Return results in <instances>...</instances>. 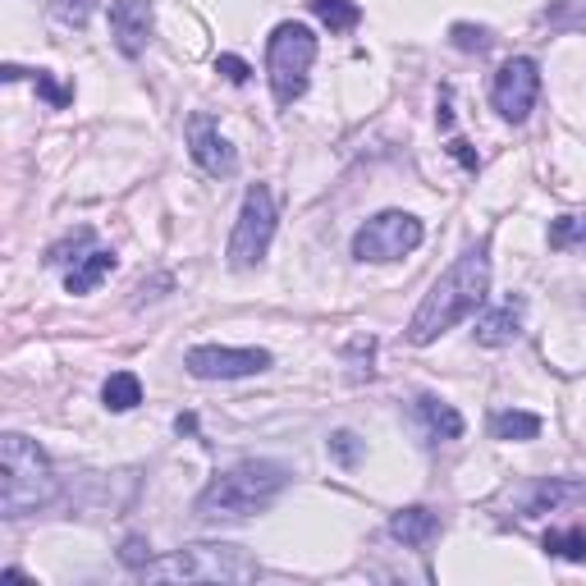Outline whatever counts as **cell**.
<instances>
[{
  "instance_id": "cell-1",
  "label": "cell",
  "mask_w": 586,
  "mask_h": 586,
  "mask_svg": "<svg viewBox=\"0 0 586 586\" xmlns=\"http://www.w3.org/2000/svg\"><path fill=\"white\" fill-rule=\"evenodd\" d=\"M490 294V253H486V243L477 247H463L458 262L440 275V280L431 285V294L422 298V307L412 312L408 321V344H431L440 340L444 330H454L458 321H467L477 307L486 302Z\"/></svg>"
},
{
  "instance_id": "cell-2",
  "label": "cell",
  "mask_w": 586,
  "mask_h": 586,
  "mask_svg": "<svg viewBox=\"0 0 586 586\" xmlns=\"http://www.w3.org/2000/svg\"><path fill=\"white\" fill-rule=\"evenodd\" d=\"M55 499V472L37 440L19 431L0 435V518H27Z\"/></svg>"
},
{
  "instance_id": "cell-3",
  "label": "cell",
  "mask_w": 586,
  "mask_h": 586,
  "mask_svg": "<svg viewBox=\"0 0 586 586\" xmlns=\"http://www.w3.org/2000/svg\"><path fill=\"white\" fill-rule=\"evenodd\" d=\"M285 486H289V472L280 463H239L230 472H220V477H211V486L198 495V518H211V522L253 518L270 509Z\"/></svg>"
},
{
  "instance_id": "cell-4",
  "label": "cell",
  "mask_w": 586,
  "mask_h": 586,
  "mask_svg": "<svg viewBox=\"0 0 586 586\" xmlns=\"http://www.w3.org/2000/svg\"><path fill=\"white\" fill-rule=\"evenodd\" d=\"M262 564L239 545H184L170 560H152L143 568L147 582H253Z\"/></svg>"
},
{
  "instance_id": "cell-5",
  "label": "cell",
  "mask_w": 586,
  "mask_h": 586,
  "mask_svg": "<svg viewBox=\"0 0 586 586\" xmlns=\"http://www.w3.org/2000/svg\"><path fill=\"white\" fill-rule=\"evenodd\" d=\"M317 60V33L307 23H280L266 42V78L280 106H294L307 92V74Z\"/></svg>"
},
{
  "instance_id": "cell-6",
  "label": "cell",
  "mask_w": 586,
  "mask_h": 586,
  "mask_svg": "<svg viewBox=\"0 0 586 586\" xmlns=\"http://www.w3.org/2000/svg\"><path fill=\"white\" fill-rule=\"evenodd\" d=\"M270 239H275V198L266 184H253L243 198V211L234 220V234H230V266L234 270H253L266 253H270Z\"/></svg>"
},
{
  "instance_id": "cell-7",
  "label": "cell",
  "mask_w": 586,
  "mask_h": 586,
  "mask_svg": "<svg viewBox=\"0 0 586 586\" xmlns=\"http://www.w3.org/2000/svg\"><path fill=\"white\" fill-rule=\"evenodd\" d=\"M422 239H427V230H422V220H417V215L380 211L353 234V257L357 262H399V257L417 253Z\"/></svg>"
},
{
  "instance_id": "cell-8",
  "label": "cell",
  "mask_w": 586,
  "mask_h": 586,
  "mask_svg": "<svg viewBox=\"0 0 586 586\" xmlns=\"http://www.w3.org/2000/svg\"><path fill=\"white\" fill-rule=\"evenodd\" d=\"M537 92H541V69H537V60H527V55L505 60L495 74V82H490V101L509 124H522L527 115H532Z\"/></svg>"
},
{
  "instance_id": "cell-9",
  "label": "cell",
  "mask_w": 586,
  "mask_h": 586,
  "mask_svg": "<svg viewBox=\"0 0 586 586\" xmlns=\"http://www.w3.org/2000/svg\"><path fill=\"white\" fill-rule=\"evenodd\" d=\"M188 376L198 380H239V376H257L270 367V353L266 349H220V344H202V349H188L184 357Z\"/></svg>"
},
{
  "instance_id": "cell-10",
  "label": "cell",
  "mask_w": 586,
  "mask_h": 586,
  "mask_svg": "<svg viewBox=\"0 0 586 586\" xmlns=\"http://www.w3.org/2000/svg\"><path fill=\"white\" fill-rule=\"evenodd\" d=\"M188 156L198 161L211 179H230L239 170V152L225 143V137H220L211 115H192L188 120Z\"/></svg>"
},
{
  "instance_id": "cell-11",
  "label": "cell",
  "mask_w": 586,
  "mask_h": 586,
  "mask_svg": "<svg viewBox=\"0 0 586 586\" xmlns=\"http://www.w3.org/2000/svg\"><path fill=\"white\" fill-rule=\"evenodd\" d=\"M110 37L120 55L137 60L152 42V0H110Z\"/></svg>"
},
{
  "instance_id": "cell-12",
  "label": "cell",
  "mask_w": 586,
  "mask_h": 586,
  "mask_svg": "<svg viewBox=\"0 0 586 586\" xmlns=\"http://www.w3.org/2000/svg\"><path fill=\"white\" fill-rule=\"evenodd\" d=\"M522 298H505L499 307H486V312L477 317V344H486V349H505V344H513L518 334H522Z\"/></svg>"
},
{
  "instance_id": "cell-13",
  "label": "cell",
  "mask_w": 586,
  "mask_h": 586,
  "mask_svg": "<svg viewBox=\"0 0 586 586\" xmlns=\"http://www.w3.org/2000/svg\"><path fill=\"white\" fill-rule=\"evenodd\" d=\"M577 499H586V482H568V477H541V482L532 486V495H527L522 518L554 513V509H564V505H577Z\"/></svg>"
},
{
  "instance_id": "cell-14",
  "label": "cell",
  "mask_w": 586,
  "mask_h": 586,
  "mask_svg": "<svg viewBox=\"0 0 586 586\" xmlns=\"http://www.w3.org/2000/svg\"><path fill=\"white\" fill-rule=\"evenodd\" d=\"M389 537L403 541L408 550H427L440 537V518L422 505H408V509H399L395 518H389Z\"/></svg>"
},
{
  "instance_id": "cell-15",
  "label": "cell",
  "mask_w": 586,
  "mask_h": 586,
  "mask_svg": "<svg viewBox=\"0 0 586 586\" xmlns=\"http://www.w3.org/2000/svg\"><path fill=\"white\" fill-rule=\"evenodd\" d=\"M417 422L427 427L431 440H458V435H463L458 408L444 403V399H435V395H422V399H417Z\"/></svg>"
},
{
  "instance_id": "cell-16",
  "label": "cell",
  "mask_w": 586,
  "mask_h": 586,
  "mask_svg": "<svg viewBox=\"0 0 586 586\" xmlns=\"http://www.w3.org/2000/svg\"><path fill=\"white\" fill-rule=\"evenodd\" d=\"M115 270V253H106V247H92L88 257H82L78 266H69V275H65V289L69 294H92L106 275Z\"/></svg>"
},
{
  "instance_id": "cell-17",
  "label": "cell",
  "mask_w": 586,
  "mask_h": 586,
  "mask_svg": "<svg viewBox=\"0 0 586 586\" xmlns=\"http://www.w3.org/2000/svg\"><path fill=\"white\" fill-rule=\"evenodd\" d=\"M490 435L495 440H537L541 435V417L537 412H518V408L490 412Z\"/></svg>"
},
{
  "instance_id": "cell-18",
  "label": "cell",
  "mask_w": 586,
  "mask_h": 586,
  "mask_svg": "<svg viewBox=\"0 0 586 586\" xmlns=\"http://www.w3.org/2000/svg\"><path fill=\"white\" fill-rule=\"evenodd\" d=\"M101 403L110 408V412H129V408H137L143 403V380H137L133 372H115L106 385H101Z\"/></svg>"
},
{
  "instance_id": "cell-19",
  "label": "cell",
  "mask_w": 586,
  "mask_h": 586,
  "mask_svg": "<svg viewBox=\"0 0 586 586\" xmlns=\"http://www.w3.org/2000/svg\"><path fill=\"white\" fill-rule=\"evenodd\" d=\"M317 19L330 27V33H353V27L362 23V5L357 0H312Z\"/></svg>"
},
{
  "instance_id": "cell-20",
  "label": "cell",
  "mask_w": 586,
  "mask_h": 586,
  "mask_svg": "<svg viewBox=\"0 0 586 586\" xmlns=\"http://www.w3.org/2000/svg\"><path fill=\"white\" fill-rule=\"evenodd\" d=\"M82 247H92V230H88V225L74 230V234H65L60 243H51V247H46V266H69V262L78 266L82 257H88Z\"/></svg>"
},
{
  "instance_id": "cell-21",
  "label": "cell",
  "mask_w": 586,
  "mask_h": 586,
  "mask_svg": "<svg viewBox=\"0 0 586 586\" xmlns=\"http://www.w3.org/2000/svg\"><path fill=\"white\" fill-rule=\"evenodd\" d=\"M545 554H560L568 564H582L586 560V527H568V532H545Z\"/></svg>"
},
{
  "instance_id": "cell-22",
  "label": "cell",
  "mask_w": 586,
  "mask_h": 586,
  "mask_svg": "<svg viewBox=\"0 0 586 586\" xmlns=\"http://www.w3.org/2000/svg\"><path fill=\"white\" fill-rule=\"evenodd\" d=\"M46 10H51L55 23H65V27H88L97 0H46Z\"/></svg>"
},
{
  "instance_id": "cell-23",
  "label": "cell",
  "mask_w": 586,
  "mask_h": 586,
  "mask_svg": "<svg viewBox=\"0 0 586 586\" xmlns=\"http://www.w3.org/2000/svg\"><path fill=\"white\" fill-rule=\"evenodd\" d=\"M550 247H586V215H560L554 220Z\"/></svg>"
},
{
  "instance_id": "cell-24",
  "label": "cell",
  "mask_w": 586,
  "mask_h": 586,
  "mask_svg": "<svg viewBox=\"0 0 586 586\" xmlns=\"http://www.w3.org/2000/svg\"><path fill=\"white\" fill-rule=\"evenodd\" d=\"M330 454H334V463H340V467H357L362 440H357L353 431H334V435H330Z\"/></svg>"
},
{
  "instance_id": "cell-25",
  "label": "cell",
  "mask_w": 586,
  "mask_h": 586,
  "mask_svg": "<svg viewBox=\"0 0 586 586\" xmlns=\"http://www.w3.org/2000/svg\"><path fill=\"white\" fill-rule=\"evenodd\" d=\"M450 42H454L458 51H477V55H482V51L490 46V33H486V27H472V23H454V27H450Z\"/></svg>"
},
{
  "instance_id": "cell-26",
  "label": "cell",
  "mask_w": 586,
  "mask_h": 586,
  "mask_svg": "<svg viewBox=\"0 0 586 586\" xmlns=\"http://www.w3.org/2000/svg\"><path fill=\"white\" fill-rule=\"evenodd\" d=\"M33 82H37V92H42V101H51L55 110H65L69 101H74V92L69 88H60V82L51 78V69H33Z\"/></svg>"
},
{
  "instance_id": "cell-27",
  "label": "cell",
  "mask_w": 586,
  "mask_h": 586,
  "mask_svg": "<svg viewBox=\"0 0 586 586\" xmlns=\"http://www.w3.org/2000/svg\"><path fill=\"white\" fill-rule=\"evenodd\" d=\"M120 564H124V568H133V573H143V568L152 564V545H147L143 537H129V541H124V550H120Z\"/></svg>"
},
{
  "instance_id": "cell-28",
  "label": "cell",
  "mask_w": 586,
  "mask_h": 586,
  "mask_svg": "<svg viewBox=\"0 0 586 586\" xmlns=\"http://www.w3.org/2000/svg\"><path fill=\"white\" fill-rule=\"evenodd\" d=\"M215 74H225L234 88H243V82L253 78V69H247V60H239V55H215Z\"/></svg>"
},
{
  "instance_id": "cell-29",
  "label": "cell",
  "mask_w": 586,
  "mask_h": 586,
  "mask_svg": "<svg viewBox=\"0 0 586 586\" xmlns=\"http://www.w3.org/2000/svg\"><path fill=\"white\" fill-rule=\"evenodd\" d=\"M450 152H454V156H458V161L467 165V170H482V156H477V152H472V147L463 143V137H454V143H450Z\"/></svg>"
},
{
  "instance_id": "cell-30",
  "label": "cell",
  "mask_w": 586,
  "mask_h": 586,
  "mask_svg": "<svg viewBox=\"0 0 586 586\" xmlns=\"http://www.w3.org/2000/svg\"><path fill=\"white\" fill-rule=\"evenodd\" d=\"M435 120H440V129H450V124H454V110H450V92H440V115H435Z\"/></svg>"
}]
</instances>
